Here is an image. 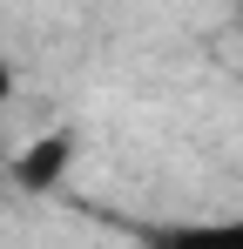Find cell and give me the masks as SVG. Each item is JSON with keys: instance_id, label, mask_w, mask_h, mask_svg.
Returning <instances> with one entry per match:
<instances>
[{"instance_id": "6da1fadb", "label": "cell", "mask_w": 243, "mask_h": 249, "mask_svg": "<svg viewBox=\"0 0 243 249\" xmlns=\"http://www.w3.org/2000/svg\"><path fill=\"white\" fill-rule=\"evenodd\" d=\"M68 168H75V128H47L40 142H27V148L14 155V182H20L27 196H47V189H61Z\"/></svg>"}, {"instance_id": "7a4b0ae2", "label": "cell", "mask_w": 243, "mask_h": 249, "mask_svg": "<svg viewBox=\"0 0 243 249\" xmlns=\"http://www.w3.org/2000/svg\"><path fill=\"white\" fill-rule=\"evenodd\" d=\"M162 249H243V215H216V222H182L169 229Z\"/></svg>"}, {"instance_id": "3957f363", "label": "cell", "mask_w": 243, "mask_h": 249, "mask_svg": "<svg viewBox=\"0 0 243 249\" xmlns=\"http://www.w3.org/2000/svg\"><path fill=\"white\" fill-rule=\"evenodd\" d=\"M7 94H14V68L0 61V101H7Z\"/></svg>"}]
</instances>
